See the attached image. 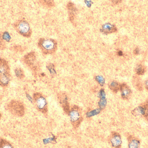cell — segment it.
Instances as JSON below:
<instances>
[{
	"instance_id": "1",
	"label": "cell",
	"mask_w": 148,
	"mask_h": 148,
	"mask_svg": "<svg viewBox=\"0 0 148 148\" xmlns=\"http://www.w3.org/2000/svg\"><path fill=\"white\" fill-rule=\"evenodd\" d=\"M38 45L44 54H53L57 49V43L56 41L50 38H40L38 41Z\"/></svg>"
},
{
	"instance_id": "2",
	"label": "cell",
	"mask_w": 148,
	"mask_h": 148,
	"mask_svg": "<svg viewBox=\"0 0 148 148\" xmlns=\"http://www.w3.org/2000/svg\"><path fill=\"white\" fill-rule=\"evenodd\" d=\"M14 27L17 33L24 37H30L32 30L29 23L24 20H18L14 23Z\"/></svg>"
},
{
	"instance_id": "3",
	"label": "cell",
	"mask_w": 148,
	"mask_h": 148,
	"mask_svg": "<svg viewBox=\"0 0 148 148\" xmlns=\"http://www.w3.org/2000/svg\"><path fill=\"white\" fill-rule=\"evenodd\" d=\"M10 112L14 115L22 116L24 115L25 109L23 104L18 101H12L8 105Z\"/></svg>"
},
{
	"instance_id": "4",
	"label": "cell",
	"mask_w": 148,
	"mask_h": 148,
	"mask_svg": "<svg viewBox=\"0 0 148 148\" xmlns=\"http://www.w3.org/2000/svg\"><path fill=\"white\" fill-rule=\"evenodd\" d=\"M10 71L8 62L4 59L0 58V76L10 74Z\"/></svg>"
},
{
	"instance_id": "5",
	"label": "cell",
	"mask_w": 148,
	"mask_h": 148,
	"mask_svg": "<svg viewBox=\"0 0 148 148\" xmlns=\"http://www.w3.org/2000/svg\"><path fill=\"white\" fill-rule=\"evenodd\" d=\"M69 15V19L72 22L75 19V16L76 14L77 10L73 3L69 2L67 5Z\"/></svg>"
},
{
	"instance_id": "6",
	"label": "cell",
	"mask_w": 148,
	"mask_h": 148,
	"mask_svg": "<svg viewBox=\"0 0 148 148\" xmlns=\"http://www.w3.org/2000/svg\"><path fill=\"white\" fill-rule=\"evenodd\" d=\"M101 30L103 33L106 34L114 33L117 30V29L114 25L108 23L103 24Z\"/></svg>"
},
{
	"instance_id": "7",
	"label": "cell",
	"mask_w": 148,
	"mask_h": 148,
	"mask_svg": "<svg viewBox=\"0 0 148 148\" xmlns=\"http://www.w3.org/2000/svg\"><path fill=\"white\" fill-rule=\"evenodd\" d=\"M35 60L36 56L34 52H30L26 55L24 57V62L29 66L33 65Z\"/></svg>"
},
{
	"instance_id": "8",
	"label": "cell",
	"mask_w": 148,
	"mask_h": 148,
	"mask_svg": "<svg viewBox=\"0 0 148 148\" xmlns=\"http://www.w3.org/2000/svg\"><path fill=\"white\" fill-rule=\"evenodd\" d=\"M10 74L0 76V86L2 87L7 86L10 81Z\"/></svg>"
},
{
	"instance_id": "9",
	"label": "cell",
	"mask_w": 148,
	"mask_h": 148,
	"mask_svg": "<svg viewBox=\"0 0 148 148\" xmlns=\"http://www.w3.org/2000/svg\"><path fill=\"white\" fill-rule=\"evenodd\" d=\"M121 89L122 97L124 98H128L131 93L129 88L126 85L123 84L121 86Z\"/></svg>"
},
{
	"instance_id": "10",
	"label": "cell",
	"mask_w": 148,
	"mask_h": 148,
	"mask_svg": "<svg viewBox=\"0 0 148 148\" xmlns=\"http://www.w3.org/2000/svg\"><path fill=\"white\" fill-rule=\"evenodd\" d=\"M35 98L36 101V104H37V107L40 109H42L45 107L46 104V101L43 97L41 96H39Z\"/></svg>"
},
{
	"instance_id": "11",
	"label": "cell",
	"mask_w": 148,
	"mask_h": 148,
	"mask_svg": "<svg viewBox=\"0 0 148 148\" xmlns=\"http://www.w3.org/2000/svg\"><path fill=\"white\" fill-rule=\"evenodd\" d=\"M15 73L16 75L18 78L22 79L24 77V72L21 69L19 68L16 69L15 70Z\"/></svg>"
},
{
	"instance_id": "12",
	"label": "cell",
	"mask_w": 148,
	"mask_h": 148,
	"mask_svg": "<svg viewBox=\"0 0 148 148\" xmlns=\"http://www.w3.org/2000/svg\"><path fill=\"white\" fill-rule=\"evenodd\" d=\"M0 148H12V147L10 143H9L7 141L2 139L0 140Z\"/></svg>"
},
{
	"instance_id": "13",
	"label": "cell",
	"mask_w": 148,
	"mask_h": 148,
	"mask_svg": "<svg viewBox=\"0 0 148 148\" xmlns=\"http://www.w3.org/2000/svg\"><path fill=\"white\" fill-rule=\"evenodd\" d=\"M120 87H120L118 83L116 82H113L110 85V88L114 91H118Z\"/></svg>"
},
{
	"instance_id": "14",
	"label": "cell",
	"mask_w": 148,
	"mask_h": 148,
	"mask_svg": "<svg viewBox=\"0 0 148 148\" xmlns=\"http://www.w3.org/2000/svg\"><path fill=\"white\" fill-rule=\"evenodd\" d=\"M71 116L72 121L75 122L79 120V114L76 111H73L72 112Z\"/></svg>"
},
{
	"instance_id": "15",
	"label": "cell",
	"mask_w": 148,
	"mask_h": 148,
	"mask_svg": "<svg viewBox=\"0 0 148 148\" xmlns=\"http://www.w3.org/2000/svg\"><path fill=\"white\" fill-rule=\"evenodd\" d=\"M136 72L138 74L142 75L144 74L145 70L143 66L140 65V66H138L137 68L136 69Z\"/></svg>"
},
{
	"instance_id": "16",
	"label": "cell",
	"mask_w": 148,
	"mask_h": 148,
	"mask_svg": "<svg viewBox=\"0 0 148 148\" xmlns=\"http://www.w3.org/2000/svg\"><path fill=\"white\" fill-rule=\"evenodd\" d=\"M5 47V41L2 37V35L0 34V50H3Z\"/></svg>"
},
{
	"instance_id": "17",
	"label": "cell",
	"mask_w": 148,
	"mask_h": 148,
	"mask_svg": "<svg viewBox=\"0 0 148 148\" xmlns=\"http://www.w3.org/2000/svg\"><path fill=\"white\" fill-rule=\"evenodd\" d=\"M42 1L43 3L48 7H52L54 5L53 0H42Z\"/></svg>"
},
{
	"instance_id": "18",
	"label": "cell",
	"mask_w": 148,
	"mask_h": 148,
	"mask_svg": "<svg viewBox=\"0 0 148 148\" xmlns=\"http://www.w3.org/2000/svg\"><path fill=\"white\" fill-rule=\"evenodd\" d=\"M4 41H9L10 40V36L9 33L8 32H5L3 33L2 35Z\"/></svg>"
},
{
	"instance_id": "19",
	"label": "cell",
	"mask_w": 148,
	"mask_h": 148,
	"mask_svg": "<svg viewBox=\"0 0 148 148\" xmlns=\"http://www.w3.org/2000/svg\"><path fill=\"white\" fill-rule=\"evenodd\" d=\"M114 140H112V143L114 144V145L117 146V145H119L120 143H121V141H120V139L118 136H115L114 138Z\"/></svg>"
},
{
	"instance_id": "20",
	"label": "cell",
	"mask_w": 148,
	"mask_h": 148,
	"mask_svg": "<svg viewBox=\"0 0 148 148\" xmlns=\"http://www.w3.org/2000/svg\"><path fill=\"white\" fill-rule=\"evenodd\" d=\"M110 1L114 4H118L121 2V0H110Z\"/></svg>"
},
{
	"instance_id": "21",
	"label": "cell",
	"mask_w": 148,
	"mask_h": 148,
	"mask_svg": "<svg viewBox=\"0 0 148 148\" xmlns=\"http://www.w3.org/2000/svg\"><path fill=\"white\" fill-rule=\"evenodd\" d=\"M135 54H139V49L136 48V49L135 50Z\"/></svg>"
},
{
	"instance_id": "22",
	"label": "cell",
	"mask_w": 148,
	"mask_h": 148,
	"mask_svg": "<svg viewBox=\"0 0 148 148\" xmlns=\"http://www.w3.org/2000/svg\"><path fill=\"white\" fill-rule=\"evenodd\" d=\"M145 84H146V87H147V89L148 90V81H147L146 82Z\"/></svg>"
},
{
	"instance_id": "23",
	"label": "cell",
	"mask_w": 148,
	"mask_h": 148,
	"mask_svg": "<svg viewBox=\"0 0 148 148\" xmlns=\"http://www.w3.org/2000/svg\"><path fill=\"white\" fill-rule=\"evenodd\" d=\"M1 113H0V118H1Z\"/></svg>"
}]
</instances>
